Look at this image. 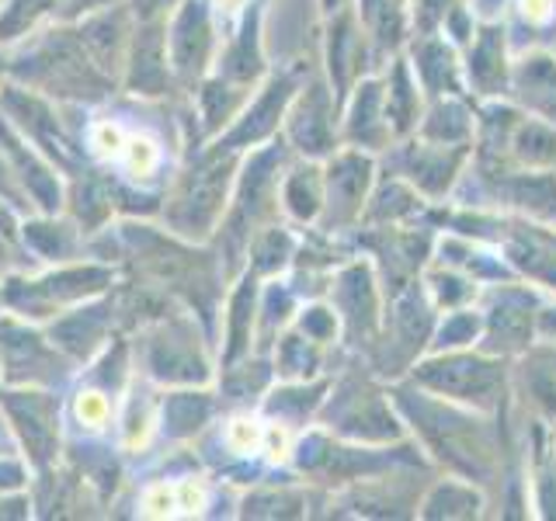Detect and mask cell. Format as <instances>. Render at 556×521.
Wrapping results in <instances>:
<instances>
[{"label":"cell","instance_id":"obj_17","mask_svg":"<svg viewBox=\"0 0 556 521\" xmlns=\"http://www.w3.org/2000/svg\"><path fill=\"white\" fill-rule=\"evenodd\" d=\"M167 4H174V0H136V11L143 17H153V14H161Z\"/></svg>","mask_w":556,"mask_h":521},{"label":"cell","instance_id":"obj_13","mask_svg":"<svg viewBox=\"0 0 556 521\" xmlns=\"http://www.w3.org/2000/svg\"><path fill=\"white\" fill-rule=\"evenodd\" d=\"M77 417L84 424L98 428L104 417H109V404H104V396L101 393H80L77 396Z\"/></svg>","mask_w":556,"mask_h":521},{"label":"cell","instance_id":"obj_10","mask_svg":"<svg viewBox=\"0 0 556 521\" xmlns=\"http://www.w3.org/2000/svg\"><path fill=\"white\" fill-rule=\"evenodd\" d=\"M248 323H251V292L240 289L233 295V313H230V358L243 347V338H248Z\"/></svg>","mask_w":556,"mask_h":521},{"label":"cell","instance_id":"obj_11","mask_svg":"<svg viewBox=\"0 0 556 521\" xmlns=\"http://www.w3.org/2000/svg\"><path fill=\"white\" fill-rule=\"evenodd\" d=\"M28 240L39 247L42 254H49V257H56V254H66L70 251V237H66V230H60V226H46V223H35V226H28Z\"/></svg>","mask_w":556,"mask_h":521},{"label":"cell","instance_id":"obj_18","mask_svg":"<svg viewBox=\"0 0 556 521\" xmlns=\"http://www.w3.org/2000/svg\"><path fill=\"white\" fill-rule=\"evenodd\" d=\"M4 265H8V247L0 243V268H4Z\"/></svg>","mask_w":556,"mask_h":521},{"label":"cell","instance_id":"obj_2","mask_svg":"<svg viewBox=\"0 0 556 521\" xmlns=\"http://www.w3.org/2000/svg\"><path fill=\"white\" fill-rule=\"evenodd\" d=\"M11 421L22 431V442L35 466H46L56 452V404L46 393H8Z\"/></svg>","mask_w":556,"mask_h":521},{"label":"cell","instance_id":"obj_3","mask_svg":"<svg viewBox=\"0 0 556 521\" xmlns=\"http://www.w3.org/2000/svg\"><path fill=\"white\" fill-rule=\"evenodd\" d=\"M208 46H213V28H208V14L202 0H188V4L174 17L170 28V63L178 74L191 77L205 66Z\"/></svg>","mask_w":556,"mask_h":521},{"label":"cell","instance_id":"obj_15","mask_svg":"<svg viewBox=\"0 0 556 521\" xmlns=\"http://www.w3.org/2000/svg\"><path fill=\"white\" fill-rule=\"evenodd\" d=\"M282 254H286V237L275 230V233H268L265 240L257 243V268L282 265Z\"/></svg>","mask_w":556,"mask_h":521},{"label":"cell","instance_id":"obj_1","mask_svg":"<svg viewBox=\"0 0 556 521\" xmlns=\"http://www.w3.org/2000/svg\"><path fill=\"white\" fill-rule=\"evenodd\" d=\"M226 181H230V161H213V164L199 167L195 174H191L178 208H174V223L188 233L208 230V226L216 223L219 208H223Z\"/></svg>","mask_w":556,"mask_h":521},{"label":"cell","instance_id":"obj_7","mask_svg":"<svg viewBox=\"0 0 556 521\" xmlns=\"http://www.w3.org/2000/svg\"><path fill=\"white\" fill-rule=\"evenodd\" d=\"M101 313L104 309H80V313H74V317H66V320H60L56 327H52V338H56L66 347V352L91 355L98 338L104 334V317H101Z\"/></svg>","mask_w":556,"mask_h":521},{"label":"cell","instance_id":"obj_5","mask_svg":"<svg viewBox=\"0 0 556 521\" xmlns=\"http://www.w3.org/2000/svg\"><path fill=\"white\" fill-rule=\"evenodd\" d=\"M167 49H164V35L156 25L143 28L136 39V52H132V74H129V87L136 94H161L167 87Z\"/></svg>","mask_w":556,"mask_h":521},{"label":"cell","instance_id":"obj_9","mask_svg":"<svg viewBox=\"0 0 556 521\" xmlns=\"http://www.w3.org/2000/svg\"><path fill=\"white\" fill-rule=\"evenodd\" d=\"M205 417H208V399L199 393H174L164 404V428L174 439H185V434L202 428Z\"/></svg>","mask_w":556,"mask_h":521},{"label":"cell","instance_id":"obj_6","mask_svg":"<svg viewBox=\"0 0 556 521\" xmlns=\"http://www.w3.org/2000/svg\"><path fill=\"white\" fill-rule=\"evenodd\" d=\"M0 143H4V150L11 153V161L17 164V170H22L25 185L31 188V195L39 199L46 208H56V205H60V185H56V178L49 174V167H42V164L35 161V156L25 150V143L11 132L8 122H0Z\"/></svg>","mask_w":556,"mask_h":521},{"label":"cell","instance_id":"obj_4","mask_svg":"<svg viewBox=\"0 0 556 521\" xmlns=\"http://www.w3.org/2000/svg\"><path fill=\"white\" fill-rule=\"evenodd\" d=\"M0 344L8 352V376L14 382H35V379H52L60 376V361H52L46 355L42 341L35 334H25V330L4 327L0 330Z\"/></svg>","mask_w":556,"mask_h":521},{"label":"cell","instance_id":"obj_12","mask_svg":"<svg viewBox=\"0 0 556 521\" xmlns=\"http://www.w3.org/2000/svg\"><path fill=\"white\" fill-rule=\"evenodd\" d=\"M35 14V0H11L4 17H0V39H14V35H22L31 22Z\"/></svg>","mask_w":556,"mask_h":521},{"label":"cell","instance_id":"obj_14","mask_svg":"<svg viewBox=\"0 0 556 521\" xmlns=\"http://www.w3.org/2000/svg\"><path fill=\"white\" fill-rule=\"evenodd\" d=\"M156 167V150L147 139H132L129 143V170L139 174V178H147V174Z\"/></svg>","mask_w":556,"mask_h":521},{"label":"cell","instance_id":"obj_8","mask_svg":"<svg viewBox=\"0 0 556 521\" xmlns=\"http://www.w3.org/2000/svg\"><path fill=\"white\" fill-rule=\"evenodd\" d=\"M289 98V84L282 80V84H271L268 87V94L257 101V109L254 112H248V118L240 122V126L230 132V139L226 143H248V139H257V136H265L271 126H275V118H278V112H282V101Z\"/></svg>","mask_w":556,"mask_h":521},{"label":"cell","instance_id":"obj_16","mask_svg":"<svg viewBox=\"0 0 556 521\" xmlns=\"http://www.w3.org/2000/svg\"><path fill=\"white\" fill-rule=\"evenodd\" d=\"M230 442H233L237 448L248 452V448L257 442V428H251L248 421H237V424H233V431H230Z\"/></svg>","mask_w":556,"mask_h":521}]
</instances>
